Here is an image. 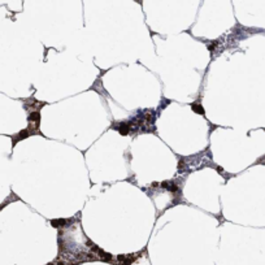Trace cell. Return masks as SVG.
I'll return each instance as SVG.
<instances>
[{
    "instance_id": "1",
    "label": "cell",
    "mask_w": 265,
    "mask_h": 265,
    "mask_svg": "<svg viewBox=\"0 0 265 265\" xmlns=\"http://www.w3.org/2000/svg\"><path fill=\"white\" fill-rule=\"evenodd\" d=\"M33 133L31 130L27 127V129H25V130H21L18 134H16V135H12L10 138H12V146L15 147L16 144L18 143L19 140H22V139H25V138H27V136H30V135H33Z\"/></svg>"
},
{
    "instance_id": "2",
    "label": "cell",
    "mask_w": 265,
    "mask_h": 265,
    "mask_svg": "<svg viewBox=\"0 0 265 265\" xmlns=\"http://www.w3.org/2000/svg\"><path fill=\"white\" fill-rule=\"evenodd\" d=\"M114 129L121 134V135H127V134L131 133L129 122H120V125H118V126H114Z\"/></svg>"
},
{
    "instance_id": "3",
    "label": "cell",
    "mask_w": 265,
    "mask_h": 265,
    "mask_svg": "<svg viewBox=\"0 0 265 265\" xmlns=\"http://www.w3.org/2000/svg\"><path fill=\"white\" fill-rule=\"evenodd\" d=\"M161 187L169 190L170 192H177L178 188H179V186H178L177 182H174V181H165V182L161 183Z\"/></svg>"
},
{
    "instance_id": "4",
    "label": "cell",
    "mask_w": 265,
    "mask_h": 265,
    "mask_svg": "<svg viewBox=\"0 0 265 265\" xmlns=\"http://www.w3.org/2000/svg\"><path fill=\"white\" fill-rule=\"evenodd\" d=\"M40 122V113L39 111H33L29 114V124H34V125H39Z\"/></svg>"
},
{
    "instance_id": "5",
    "label": "cell",
    "mask_w": 265,
    "mask_h": 265,
    "mask_svg": "<svg viewBox=\"0 0 265 265\" xmlns=\"http://www.w3.org/2000/svg\"><path fill=\"white\" fill-rule=\"evenodd\" d=\"M69 222V220H52L51 225L54 227H64Z\"/></svg>"
},
{
    "instance_id": "6",
    "label": "cell",
    "mask_w": 265,
    "mask_h": 265,
    "mask_svg": "<svg viewBox=\"0 0 265 265\" xmlns=\"http://www.w3.org/2000/svg\"><path fill=\"white\" fill-rule=\"evenodd\" d=\"M191 108L195 111L196 113L199 114H204V109H203V107L200 104H198V103H195V104H191Z\"/></svg>"
},
{
    "instance_id": "7",
    "label": "cell",
    "mask_w": 265,
    "mask_h": 265,
    "mask_svg": "<svg viewBox=\"0 0 265 265\" xmlns=\"http://www.w3.org/2000/svg\"><path fill=\"white\" fill-rule=\"evenodd\" d=\"M9 202H10V199H7V200H5L4 203H3V204H0V211H1V209L4 208L5 205H7V204H8V203H9Z\"/></svg>"
},
{
    "instance_id": "8",
    "label": "cell",
    "mask_w": 265,
    "mask_h": 265,
    "mask_svg": "<svg viewBox=\"0 0 265 265\" xmlns=\"http://www.w3.org/2000/svg\"><path fill=\"white\" fill-rule=\"evenodd\" d=\"M56 265H66V264L64 263V261H57V263H56Z\"/></svg>"
},
{
    "instance_id": "9",
    "label": "cell",
    "mask_w": 265,
    "mask_h": 265,
    "mask_svg": "<svg viewBox=\"0 0 265 265\" xmlns=\"http://www.w3.org/2000/svg\"><path fill=\"white\" fill-rule=\"evenodd\" d=\"M260 161H263V163L265 164V157H263V159H261V160H260Z\"/></svg>"
},
{
    "instance_id": "10",
    "label": "cell",
    "mask_w": 265,
    "mask_h": 265,
    "mask_svg": "<svg viewBox=\"0 0 265 265\" xmlns=\"http://www.w3.org/2000/svg\"><path fill=\"white\" fill-rule=\"evenodd\" d=\"M47 265H55V264H52V263H49V264H47Z\"/></svg>"
}]
</instances>
